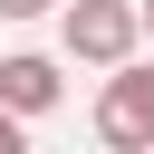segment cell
Segmentation results:
<instances>
[{"label":"cell","instance_id":"obj_6","mask_svg":"<svg viewBox=\"0 0 154 154\" xmlns=\"http://www.w3.org/2000/svg\"><path fill=\"white\" fill-rule=\"evenodd\" d=\"M144 38H154V0H144Z\"/></svg>","mask_w":154,"mask_h":154},{"label":"cell","instance_id":"obj_4","mask_svg":"<svg viewBox=\"0 0 154 154\" xmlns=\"http://www.w3.org/2000/svg\"><path fill=\"white\" fill-rule=\"evenodd\" d=\"M58 10H67V0H0V19H10V29H29V19H58Z\"/></svg>","mask_w":154,"mask_h":154},{"label":"cell","instance_id":"obj_1","mask_svg":"<svg viewBox=\"0 0 154 154\" xmlns=\"http://www.w3.org/2000/svg\"><path fill=\"white\" fill-rule=\"evenodd\" d=\"M58 48L77 67H125L144 48V0H67L58 10Z\"/></svg>","mask_w":154,"mask_h":154},{"label":"cell","instance_id":"obj_5","mask_svg":"<svg viewBox=\"0 0 154 154\" xmlns=\"http://www.w3.org/2000/svg\"><path fill=\"white\" fill-rule=\"evenodd\" d=\"M19 144H29V116H19L10 96H0V154H19Z\"/></svg>","mask_w":154,"mask_h":154},{"label":"cell","instance_id":"obj_2","mask_svg":"<svg viewBox=\"0 0 154 154\" xmlns=\"http://www.w3.org/2000/svg\"><path fill=\"white\" fill-rule=\"evenodd\" d=\"M96 135H106L116 154H154V67H144V58L106 67V87H96Z\"/></svg>","mask_w":154,"mask_h":154},{"label":"cell","instance_id":"obj_3","mask_svg":"<svg viewBox=\"0 0 154 154\" xmlns=\"http://www.w3.org/2000/svg\"><path fill=\"white\" fill-rule=\"evenodd\" d=\"M0 96H10V106L38 125V116H58V96H67V67H58V58H38V48H10V58H0Z\"/></svg>","mask_w":154,"mask_h":154}]
</instances>
